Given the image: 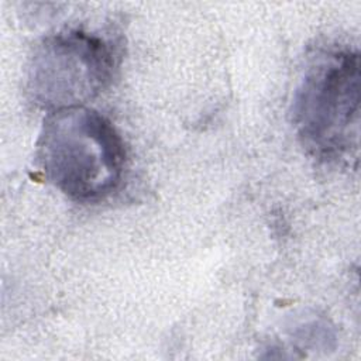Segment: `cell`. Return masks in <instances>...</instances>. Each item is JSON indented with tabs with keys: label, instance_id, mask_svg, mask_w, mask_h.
Segmentation results:
<instances>
[{
	"label": "cell",
	"instance_id": "3957f363",
	"mask_svg": "<svg viewBox=\"0 0 361 361\" xmlns=\"http://www.w3.org/2000/svg\"><path fill=\"white\" fill-rule=\"evenodd\" d=\"M117 63L110 39L79 28L63 30L35 47L28 65V92L48 113L85 106L110 85Z\"/></svg>",
	"mask_w": 361,
	"mask_h": 361
},
{
	"label": "cell",
	"instance_id": "6da1fadb",
	"mask_svg": "<svg viewBox=\"0 0 361 361\" xmlns=\"http://www.w3.org/2000/svg\"><path fill=\"white\" fill-rule=\"evenodd\" d=\"M37 159L45 178L75 202L92 203L111 195L126 169V147L116 127L86 106L49 111Z\"/></svg>",
	"mask_w": 361,
	"mask_h": 361
},
{
	"label": "cell",
	"instance_id": "7a4b0ae2",
	"mask_svg": "<svg viewBox=\"0 0 361 361\" xmlns=\"http://www.w3.org/2000/svg\"><path fill=\"white\" fill-rule=\"evenodd\" d=\"M360 56L322 55L307 69L293 100V123L303 147L323 161H341L357 148Z\"/></svg>",
	"mask_w": 361,
	"mask_h": 361
}]
</instances>
